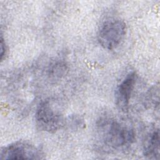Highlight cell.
Instances as JSON below:
<instances>
[{"label":"cell","instance_id":"277c9868","mask_svg":"<svg viewBox=\"0 0 160 160\" xmlns=\"http://www.w3.org/2000/svg\"><path fill=\"white\" fill-rule=\"evenodd\" d=\"M42 151L34 144L25 141H18L1 148V159H41Z\"/></svg>","mask_w":160,"mask_h":160},{"label":"cell","instance_id":"7a4b0ae2","mask_svg":"<svg viewBox=\"0 0 160 160\" xmlns=\"http://www.w3.org/2000/svg\"><path fill=\"white\" fill-rule=\"evenodd\" d=\"M36 124L43 131L54 132L65 124V119L58 104L49 99L42 101L35 113Z\"/></svg>","mask_w":160,"mask_h":160},{"label":"cell","instance_id":"5b68a950","mask_svg":"<svg viewBox=\"0 0 160 160\" xmlns=\"http://www.w3.org/2000/svg\"><path fill=\"white\" fill-rule=\"evenodd\" d=\"M137 75L134 72L129 73L119 83L115 91V101L117 107L126 112L129 109L132 95L137 82Z\"/></svg>","mask_w":160,"mask_h":160},{"label":"cell","instance_id":"6da1fadb","mask_svg":"<svg viewBox=\"0 0 160 160\" xmlns=\"http://www.w3.org/2000/svg\"><path fill=\"white\" fill-rule=\"evenodd\" d=\"M96 145L106 152H119L129 149L136 140L134 128L109 116L99 118L95 131Z\"/></svg>","mask_w":160,"mask_h":160},{"label":"cell","instance_id":"3957f363","mask_svg":"<svg viewBox=\"0 0 160 160\" xmlns=\"http://www.w3.org/2000/svg\"><path fill=\"white\" fill-rule=\"evenodd\" d=\"M126 33L125 22L119 19H111L101 26L98 34L100 45L108 50L116 49L122 41Z\"/></svg>","mask_w":160,"mask_h":160},{"label":"cell","instance_id":"ba28073f","mask_svg":"<svg viewBox=\"0 0 160 160\" xmlns=\"http://www.w3.org/2000/svg\"><path fill=\"white\" fill-rule=\"evenodd\" d=\"M7 52V47L2 36L1 37V60L2 61Z\"/></svg>","mask_w":160,"mask_h":160},{"label":"cell","instance_id":"52a82bcc","mask_svg":"<svg viewBox=\"0 0 160 160\" xmlns=\"http://www.w3.org/2000/svg\"><path fill=\"white\" fill-rule=\"evenodd\" d=\"M67 70V66L63 61H55L49 66L48 74L49 78L59 79L66 74Z\"/></svg>","mask_w":160,"mask_h":160},{"label":"cell","instance_id":"8992f818","mask_svg":"<svg viewBox=\"0 0 160 160\" xmlns=\"http://www.w3.org/2000/svg\"><path fill=\"white\" fill-rule=\"evenodd\" d=\"M143 154L150 159H158L159 156V131L154 129L148 134L143 144Z\"/></svg>","mask_w":160,"mask_h":160}]
</instances>
